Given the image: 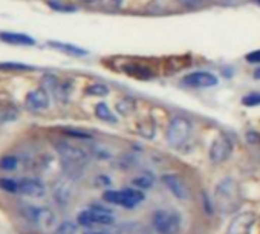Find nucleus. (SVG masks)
Here are the masks:
<instances>
[{
  "label": "nucleus",
  "instance_id": "aec40b11",
  "mask_svg": "<svg viewBox=\"0 0 260 234\" xmlns=\"http://www.w3.org/2000/svg\"><path fill=\"white\" fill-rule=\"evenodd\" d=\"M86 93L87 95H95V96H104V95L109 93V87L106 84H100V83L90 84V86L86 87Z\"/></svg>",
  "mask_w": 260,
  "mask_h": 234
},
{
  "label": "nucleus",
  "instance_id": "6ab92c4d",
  "mask_svg": "<svg viewBox=\"0 0 260 234\" xmlns=\"http://www.w3.org/2000/svg\"><path fill=\"white\" fill-rule=\"evenodd\" d=\"M19 165V159L13 155L10 156H4L2 159H0V169L5 170V172H11V170H16Z\"/></svg>",
  "mask_w": 260,
  "mask_h": 234
},
{
  "label": "nucleus",
  "instance_id": "5701e85b",
  "mask_svg": "<svg viewBox=\"0 0 260 234\" xmlns=\"http://www.w3.org/2000/svg\"><path fill=\"white\" fill-rule=\"evenodd\" d=\"M77 232H78V228L72 222H64L57 228V234H77Z\"/></svg>",
  "mask_w": 260,
  "mask_h": 234
},
{
  "label": "nucleus",
  "instance_id": "f257e3e1",
  "mask_svg": "<svg viewBox=\"0 0 260 234\" xmlns=\"http://www.w3.org/2000/svg\"><path fill=\"white\" fill-rule=\"evenodd\" d=\"M55 147L69 175H80L81 170L87 165L89 153L84 152L81 147L71 144V143H58Z\"/></svg>",
  "mask_w": 260,
  "mask_h": 234
},
{
  "label": "nucleus",
  "instance_id": "b1692460",
  "mask_svg": "<svg viewBox=\"0 0 260 234\" xmlns=\"http://www.w3.org/2000/svg\"><path fill=\"white\" fill-rule=\"evenodd\" d=\"M242 103L245 106H258L260 104V93H257V92L255 93H249V95L242 98Z\"/></svg>",
  "mask_w": 260,
  "mask_h": 234
},
{
  "label": "nucleus",
  "instance_id": "20e7f679",
  "mask_svg": "<svg viewBox=\"0 0 260 234\" xmlns=\"http://www.w3.org/2000/svg\"><path fill=\"white\" fill-rule=\"evenodd\" d=\"M104 200L109 204L124 207V208H134L144 200V193L140 188H125V190H109L103 194Z\"/></svg>",
  "mask_w": 260,
  "mask_h": 234
},
{
  "label": "nucleus",
  "instance_id": "f8f14e48",
  "mask_svg": "<svg viewBox=\"0 0 260 234\" xmlns=\"http://www.w3.org/2000/svg\"><path fill=\"white\" fill-rule=\"evenodd\" d=\"M184 84L190 86V87H211L217 84V78L216 75L205 72V71H199V72H193L187 77H184Z\"/></svg>",
  "mask_w": 260,
  "mask_h": 234
},
{
  "label": "nucleus",
  "instance_id": "9b49d317",
  "mask_svg": "<svg viewBox=\"0 0 260 234\" xmlns=\"http://www.w3.org/2000/svg\"><path fill=\"white\" fill-rule=\"evenodd\" d=\"M19 193L28 197H42L46 194V187L40 179L28 178L19 182Z\"/></svg>",
  "mask_w": 260,
  "mask_h": 234
},
{
  "label": "nucleus",
  "instance_id": "4be33fe9",
  "mask_svg": "<svg viewBox=\"0 0 260 234\" xmlns=\"http://www.w3.org/2000/svg\"><path fill=\"white\" fill-rule=\"evenodd\" d=\"M0 188L5 191H10V193H19V182L8 179V178L0 179Z\"/></svg>",
  "mask_w": 260,
  "mask_h": 234
},
{
  "label": "nucleus",
  "instance_id": "f03ea898",
  "mask_svg": "<svg viewBox=\"0 0 260 234\" xmlns=\"http://www.w3.org/2000/svg\"><path fill=\"white\" fill-rule=\"evenodd\" d=\"M193 132V126L191 123L184 118V116L178 115L170 121L169 127H167V133H166V140L169 143L170 147L175 149H181L191 137Z\"/></svg>",
  "mask_w": 260,
  "mask_h": 234
},
{
  "label": "nucleus",
  "instance_id": "f3484780",
  "mask_svg": "<svg viewBox=\"0 0 260 234\" xmlns=\"http://www.w3.org/2000/svg\"><path fill=\"white\" fill-rule=\"evenodd\" d=\"M95 113H96L98 118H100V120H103V121H107V123H115V121H116V118L112 115L110 109H109V107H107V104H104V103L96 104V107H95Z\"/></svg>",
  "mask_w": 260,
  "mask_h": 234
},
{
  "label": "nucleus",
  "instance_id": "0eeeda50",
  "mask_svg": "<svg viewBox=\"0 0 260 234\" xmlns=\"http://www.w3.org/2000/svg\"><path fill=\"white\" fill-rule=\"evenodd\" d=\"M80 225L84 226H95V225H110L113 222V216L109 210H104L101 207H92L89 210H84L77 217Z\"/></svg>",
  "mask_w": 260,
  "mask_h": 234
},
{
  "label": "nucleus",
  "instance_id": "c756f323",
  "mask_svg": "<svg viewBox=\"0 0 260 234\" xmlns=\"http://www.w3.org/2000/svg\"><path fill=\"white\" fill-rule=\"evenodd\" d=\"M257 4H258V5H260V0H257Z\"/></svg>",
  "mask_w": 260,
  "mask_h": 234
},
{
  "label": "nucleus",
  "instance_id": "4468645a",
  "mask_svg": "<svg viewBox=\"0 0 260 234\" xmlns=\"http://www.w3.org/2000/svg\"><path fill=\"white\" fill-rule=\"evenodd\" d=\"M19 115V109L11 101H0V124L14 121Z\"/></svg>",
  "mask_w": 260,
  "mask_h": 234
},
{
  "label": "nucleus",
  "instance_id": "c85d7f7f",
  "mask_svg": "<svg viewBox=\"0 0 260 234\" xmlns=\"http://www.w3.org/2000/svg\"><path fill=\"white\" fill-rule=\"evenodd\" d=\"M87 234H100V232H87Z\"/></svg>",
  "mask_w": 260,
  "mask_h": 234
},
{
  "label": "nucleus",
  "instance_id": "cd10ccee",
  "mask_svg": "<svg viewBox=\"0 0 260 234\" xmlns=\"http://www.w3.org/2000/svg\"><path fill=\"white\" fill-rule=\"evenodd\" d=\"M80 2H83V4H93V2H96V0H80Z\"/></svg>",
  "mask_w": 260,
  "mask_h": 234
},
{
  "label": "nucleus",
  "instance_id": "6e6552de",
  "mask_svg": "<svg viewBox=\"0 0 260 234\" xmlns=\"http://www.w3.org/2000/svg\"><path fill=\"white\" fill-rule=\"evenodd\" d=\"M255 220H257L255 213L240 211L231 219L228 229H226V234H251Z\"/></svg>",
  "mask_w": 260,
  "mask_h": 234
},
{
  "label": "nucleus",
  "instance_id": "393cba45",
  "mask_svg": "<svg viewBox=\"0 0 260 234\" xmlns=\"http://www.w3.org/2000/svg\"><path fill=\"white\" fill-rule=\"evenodd\" d=\"M207 2L208 0H179V4H182L185 7H199V5H204Z\"/></svg>",
  "mask_w": 260,
  "mask_h": 234
},
{
  "label": "nucleus",
  "instance_id": "9d476101",
  "mask_svg": "<svg viewBox=\"0 0 260 234\" xmlns=\"http://www.w3.org/2000/svg\"><path fill=\"white\" fill-rule=\"evenodd\" d=\"M25 106L29 112H42L49 107V92L45 87L31 90L25 98Z\"/></svg>",
  "mask_w": 260,
  "mask_h": 234
},
{
  "label": "nucleus",
  "instance_id": "39448f33",
  "mask_svg": "<svg viewBox=\"0 0 260 234\" xmlns=\"http://www.w3.org/2000/svg\"><path fill=\"white\" fill-rule=\"evenodd\" d=\"M153 226L159 234H178L182 226V217L176 211L159 210L153 214Z\"/></svg>",
  "mask_w": 260,
  "mask_h": 234
},
{
  "label": "nucleus",
  "instance_id": "a878e982",
  "mask_svg": "<svg viewBox=\"0 0 260 234\" xmlns=\"http://www.w3.org/2000/svg\"><path fill=\"white\" fill-rule=\"evenodd\" d=\"M245 58H246V61H249V63H260V49H258V51L249 52Z\"/></svg>",
  "mask_w": 260,
  "mask_h": 234
},
{
  "label": "nucleus",
  "instance_id": "7ed1b4c3",
  "mask_svg": "<svg viewBox=\"0 0 260 234\" xmlns=\"http://www.w3.org/2000/svg\"><path fill=\"white\" fill-rule=\"evenodd\" d=\"M239 199H240L239 188H237V184L233 179L226 178L217 185V188H216V204H217L220 211L231 213L237 207Z\"/></svg>",
  "mask_w": 260,
  "mask_h": 234
},
{
  "label": "nucleus",
  "instance_id": "ddd939ff",
  "mask_svg": "<svg viewBox=\"0 0 260 234\" xmlns=\"http://www.w3.org/2000/svg\"><path fill=\"white\" fill-rule=\"evenodd\" d=\"M162 182L167 185V188L178 197V199H187L188 197V187L185 185L184 179L178 175H164Z\"/></svg>",
  "mask_w": 260,
  "mask_h": 234
},
{
  "label": "nucleus",
  "instance_id": "bb28decb",
  "mask_svg": "<svg viewBox=\"0 0 260 234\" xmlns=\"http://www.w3.org/2000/svg\"><path fill=\"white\" fill-rule=\"evenodd\" d=\"M254 77H255L257 80H260V68H258V69H255V72H254Z\"/></svg>",
  "mask_w": 260,
  "mask_h": 234
},
{
  "label": "nucleus",
  "instance_id": "a211bd4d",
  "mask_svg": "<svg viewBox=\"0 0 260 234\" xmlns=\"http://www.w3.org/2000/svg\"><path fill=\"white\" fill-rule=\"evenodd\" d=\"M137 107V103L132 99V98H124L121 101L116 103V110L118 113L121 115H128V113H132Z\"/></svg>",
  "mask_w": 260,
  "mask_h": 234
},
{
  "label": "nucleus",
  "instance_id": "2eb2a0df",
  "mask_svg": "<svg viewBox=\"0 0 260 234\" xmlns=\"http://www.w3.org/2000/svg\"><path fill=\"white\" fill-rule=\"evenodd\" d=\"M0 39L11 45H22V46H31L34 45V39L25 36V34H14V32H0Z\"/></svg>",
  "mask_w": 260,
  "mask_h": 234
},
{
  "label": "nucleus",
  "instance_id": "412c9836",
  "mask_svg": "<svg viewBox=\"0 0 260 234\" xmlns=\"http://www.w3.org/2000/svg\"><path fill=\"white\" fill-rule=\"evenodd\" d=\"M153 184H155V179L152 176H147V175H143V176H138L137 179H134V185L140 190L152 188Z\"/></svg>",
  "mask_w": 260,
  "mask_h": 234
},
{
  "label": "nucleus",
  "instance_id": "1a4fd4ad",
  "mask_svg": "<svg viewBox=\"0 0 260 234\" xmlns=\"http://www.w3.org/2000/svg\"><path fill=\"white\" fill-rule=\"evenodd\" d=\"M231 153H233V143L225 135L217 137L210 147V159L213 164L225 162L231 156Z\"/></svg>",
  "mask_w": 260,
  "mask_h": 234
},
{
  "label": "nucleus",
  "instance_id": "dca6fc26",
  "mask_svg": "<svg viewBox=\"0 0 260 234\" xmlns=\"http://www.w3.org/2000/svg\"><path fill=\"white\" fill-rule=\"evenodd\" d=\"M49 46L55 48V49H60V51H64L71 55H77V57H83L86 55L87 52L81 48H77L74 45H68V43H58V42H49Z\"/></svg>",
  "mask_w": 260,
  "mask_h": 234
},
{
  "label": "nucleus",
  "instance_id": "423d86ee",
  "mask_svg": "<svg viewBox=\"0 0 260 234\" xmlns=\"http://www.w3.org/2000/svg\"><path fill=\"white\" fill-rule=\"evenodd\" d=\"M22 214L37 228L43 229V231H49L52 228H55L57 220L55 216L52 214V211L42 208V207H32V205H25L22 208Z\"/></svg>",
  "mask_w": 260,
  "mask_h": 234
}]
</instances>
